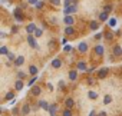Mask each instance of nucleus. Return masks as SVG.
I'll list each match as a JSON object with an SVG mask.
<instances>
[{"instance_id":"nucleus-23","label":"nucleus","mask_w":122,"mask_h":116,"mask_svg":"<svg viewBox=\"0 0 122 116\" xmlns=\"http://www.w3.org/2000/svg\"><path fill=\"white\" fill-rule=\"evenodd\" d=\"M111 102H112V97H111L109 95H106V96H105V99H103V103H105V105H109Z\"/></svg>"},{"instance_id":"nucleus-25","label":"nucleus","mask_w":122,"mask_h":116,"mask_svg":"<svg viewBox=\"0 0 122 116\" xmlns=\"http://www.w3.org/2000/svg\"><path fill=\"white\" fill-rule=\"evenodd\" d=\"M0 53H2V54H9L10 52L7 50V47H6V46H3L2 49H0Z\"/></svg>"},{"instance_id":"nucleus-12","label":"nucleus","mask_w":122,"mask_h":116,"mask_svg":"<svg viewBox=\"0 0 122 116\" xmlns=\"http://www.w3.org/2000/svg\"><path fill=\"white\" fill-rule=\"evenodd\" d=\"M23 62H25V57H23V56H19L17 59L15 60V65H16V66H22V65H23Z\"/></svg>"},{"instance_id":"nucleus-42","label":"nucleus","mask_w":122,"mask_h":116,"mask_svg":"<svg viewBox=\"0 0 122 116\" xmlns=\"http://www.w3.org/2000/svg\"><path fill=\"white\" fill-rule=\"evenodd\" d=\"M89 116H96V115H95L93 112H91V113H89Z\"/></svg>"},{"instance_id":"nucleus-10","label":"nucleus","mask_w":122,"mask_h":116,"mask_svg":"<svg viewBox=\"0 0 122 116\" xmlns=\"http://www.w3.org/2000/svg\"><path fill=\"white\" fill-rule=\"evenodd\" d=\"M52 66H53L55 69H57V68H60V66H62V60H60V59H55V60L52 62Z\"/></svg>"},{"instance_id":"nucleus-13","label":"nucleus","mask_w":122,"mask_h":116,"mask_svg":"<svg viewBox=\"0 0 122 116\" xmlns=\"http://www.w3.org/2000/svg\"><path fill=\"white\" fill-rule=\"evenodd\" d=\"M106 73H108V69H106V68H102V69L99 70V73H98V76H99V77L102 79V77H105V76H106Z\"/></svg>"},{"instance_id":"nucleus-21","label":"nucleus","mask_w":122,"mask_h":116,"mask_svg":"<svg viewBox=\"0 0 122 116\" xmlns=\"http://www.w3.org/2000/svg\"><path fill=\"white\" fill-rule=\"evenodd\" d=\"M99 19H101V20H103V22H105V20H106V19H108V13H106V12H102V13H101V14H99Z\"/></svg>"},{"instance_id":"nucleus-6","label":"nucleus","mask_w":122,"mask_h":116,"mask_svg":"<svg viewBox=\"0 0 122 116\" xmlns=\"http://www.w3.org/2000/svg\"><path fill=\"white\" fill-rule=\"evenodd\" d=\"M112 53H113L115 56H121V54H122V49H121V46H115V47L112 49Z\"/></svg>"},{"instance_id":"nucleus-18","label":"nucleus","mask_w":122,"mask_h":116,"mask_svg":"<svg viewBox=\"0 0 122 116\" xmlns=\"http://www.w3.org/2000/svg\"><path fill=\"white\" fill-rule=\"evenodd\" d=\"M15 87H16V90H22L23 89V82L19 79L17 82H16V85H15Z\"/></svg>"},{"instance_id":"nucleus-2","label":"nucleus","mask_w":122,"mask_h":116,"mask_svg":"<svg viewBox=\"0 0 122 116\" xmlns=\"http://www.w3.org/2000/svg\"><path fill=\"white\" fill-rule=\"evenodd\" d=\"M26 30H27V33H29V34H32V33H35V32L37 30V27H36V24H35V23H30V24H27Z\"/></svg>"},{"instance_id":"nucleus-9","label":"nucleus","mask_w":122,"mask_h":116,"mask_svg":"<svg viewBox=\"0 0 122 116\" xmlns=\"http://www.w3.org/2000/svg\"><path fill=\"white\" fill-rule=\"evenodd\" d=\"M56 110H57V105H50V109H49L50 116H56Z\"/></svg>"},{"instance_id":"nucleus-37","label":"nucleus","mask_w":122,"mask_h":116,"mask_svg":"<svg viewBox=\"0 0 122 116\" xmlns=\"http://www.w3.org/2000/svg\"><path fill=\"white\" fill-rule=\"evenodd\" d=\"M17 76H19V79H25V76H26V75H25L23 72H19V73H17Z\"/></svg>"},{"instance_id":"nucleus-34","label":"nucleus","mask_w":122,"mask_h":116,"mask_svg":"<svg viewBox=\"0 0 122 116\" xmlns=\"http://www.w3.org/2000/svg\"><path fill=\"white\" fill-rule=\"evenodd\" d=\"M63 50H65V52H71V50H72V46H71V44H66V46L63 47Z\"/></svg>"},{"instance_id":"nucleus-19","label":"nucleus","mask_w":122,"mask_h":116,"mask_svg":"<svg viewBox=\"0 0 122 116\" xmlns=\"http://www.w3.org/2000/svg\"><path fill=\"white\" fill-rule=\"evenodd\" d=\"M76 76H78L76 70H72V72H69V79H71V80H75V79H76Z\"/></svg>"},{"instance_id":"nucleus-30","label":"nucleus","mask_w":122,"mask_h":116,"mask_svg":"<svg viewBox=\"0 0 122 116\" xmlns=\"http://www.w3.org/2000/svg\"><path fill=\"white\" fill-rule=\"evenodd\" d=\"M36 80H37V77H36V76H35V77H32V79H30V82H29V86H33Z\"/></svg>"},{"instance_id":"nucleus-36","label":"nucleus","mask_w":122,"mask_h":116,"mask_svg":"<svg viewBox=\"0 0 122 116\" xmlns=\"http://www.w3.org/2000/svg\"><path fill=\"white\" fill-rule=\"evenodd\" d=\"M111 10H112V7H111V6H105V7H103V12H106V13H109Z\"/></svg>"},{"instance_id":"nucleus-22","label":"nucleus","mask_w":122,"mask_h":116,"mask_svg":"<svg viewBox=\"0 0 122 116\" xmlns=\"http://www.w3.org/2000/svg\"><path fill=\"white\" fill-rule=\"evenodd\" d=\"M88 96H89V99H96V97H98V93H96V92H92V90H91V92L88 93Z\"/></svg>"},{"instance_id":"nucleus-4","label":"nucleus","mask_w":122,"mask_h":116,"mask_svg":"<svg viewBox=\"0 0 122 116\" xmlns=\"http://www.w3.org/2000/svg\"><path fill=\"white\" fill-rule=\"evenodd\" d=\"M95 53H96V54H99V56H102V54L105 53V47H103L102 44H98V46L95 47Z\"/></svg>"},{"instance_id":"nucleus-20","label":"nucleus","mask_w":122,"mask_h":116,"mask_svg":"<svg viewBox=\"0 0 122 116\" xmlns=\"http://www.w3.org/2000/svg\"><path fill=\"white\" fill-rule=\"evenodd\" d=\"M78 69H81V70H88L85 62H79V63H78Z\"/></svg>"},{"instance_id":"nucleus-33","label":"nucleus","mask_w":122,"mask_h":116,"mask_svg":"<svg viewBox=\"0 0 122 116\" xmlns=\"http://www.w3.org/2000/svg\"><path fill=\"white\" fill-rule=\"evenodd\" d=\"M105 37H106V39H108V40H111V39H112V37H113V34H112V33H111V32H108V33H106V34H105Z\"/></svg>"},{"instance_id":"nucleus-38","label":"nucleus","mask_w":122,"mask_h":116,"mask_svg":"<svg viewBox=\"0 0 122 116\" xmlns=\"http://www.w3.org/2000/svg\"><path fill=\"white\" fill-rule=\"evenodd\" d=\"M37 2L39 0H27V3H30V5H37Z\"/></svg>"},{"instance_id":"nucleus-8","label":"nucleus","mask_w":122,"mask_h":116,"mask_svg":"<svg viewBox=\"0 0 122 116\" xmlns=\"http://www.w3.org/2000/svg\"><path fill=\"white\" fill-rule=\"evenodd\" d=\"M65 23H66L68 26H72V24L75 23V20H73L72 16H65Z\"/></svg>"},{"instance_id":"nucleus-3","label":"nucleus","mask_w":122,"mask_h":116,"mask_svg":"<svg viewBox=\"0 0 122 116\" xmlns=\"http://www.w3.org/2000/svg\"><path fill=\"white\" fill-rule=\"evenodd\" d=\"M27 42H29V44H30L33 49H37V43H36V40H35V37H33V36H30V34H29V36H27Z\"/></svg>"},{"instance_id":"nucleus-32","label":"nucleus","mask_w":122,"mask_h":116,"mask_svg":"<svg viewBox=\"0 0 122 116\" xmlns=\"http://www.w3.org/2000/svg\"><path fill=\"white\" fill-rule=\"evenodd\" d=\"M35 34H36V37H40V36H42V29H37V30L35 32Z\"/></svg>"},{"instance_id":"nucleus-41","label":"nucleus","mask_w":122,"mask_h":116,"mask_svg":"<svg viewBox=\"0 0 122 116\" xmlns=\"http://www.w3.org/2000/svg\"><path fill=\"white\" fill-rule=\"evenodd\" d=\"M98 116H106V113H105V112H101V113H99Z\"/></svg>"},{"instance_id":"nucleus-14","label":"nucleus","mask_w":122,"mask_h":116,"mask_svg":"<svg viewBox=\"0 0 122 116\" xmlns=\"http://www.w3.org/2000/svg\"><path fill=\"white\" fill-rule=\"evenodd\" d=\"M65 105H66V107H68V109H71V107L75 105V102H73V99H71V97H69V99H66V100H65Z\"/></svg>"},{"instance_id":"nucleus-26","label":"nucleus","mask_w":122,"mask_h":116,"mask_svg":"<svg viewBox=\"0 0 122 116\" xmlns=\"http://www.w3.org/2000/svg\"><path fill=\"white\" fill-rule=\"evenodd\" d=\"M98 27H99V24H98V22H92V23H91V29H92V30H96Z\"/></svg>"},{"instance_id":"nucleus-24","label":"nucleus","mask_w":122,"mask_h":116,"mask_svg":"<svg viewBox=\"0 0 122 116\" xmlns=\"http://www.w3.org/2000/svg\"><path fill=\"white\" fill-rule=\"evenodd\" d=\"M29 72H30L32 75H36V73H37V68H36V66H30V68H29Z\"/></svg>"},{"instance_id":"nucleus-15","label":"nucleus","mask_w":122,"mask_h":116,"mask_svg":"<svg viewBox=\"0 0 122 116\" xmlns=\"http://www.w3.org/2000/svg\"><path fill=\"white\" fill-rule=\"evenodd\" d=\"M22 113H23V115H29V113H30V106H29V105H23Z\"/></svg>"},{"instance_id":"nucleus-28","label":"nucleus","mask_w":122,"mask_h":116,"mask_svg":"<svg viewBox=\"0 0 122 116\" xmlns=\"http://www.w3.org/2000/svg\"><path fill=\"white\" fill-rule=\"evenodd\" d=\"M109 26H111V27H115V26H116V19H111V20H109Z\"/></svg>"},{"instance_id":"nucleus-17","label":"nucleus","mask_w":122,"mask_h":116,"mask_svg":"<svg viewBox=\"0 0 122 116\" xmlns=\"http://www.w3.org/2000/svg\"><path fill=\"white\" fill-rule=\"evenodd\" d=\"M65 33H66L68 36H71V34H73V33H75V30H73V27H72V26H68V27L65 29Z\"/></svg>"},{"instance_id":"nucleus-11","label":"nucleus","mask_w":122,"mask_h":116,"mask_svg":"<svg viewBox=\"0 0 122 116\" xmlns=\"http://www.w3.org/2000/svg\"><path fill=\"white\" fill-rule=\"evenodd\" d=\"M15 17H16V20H19V22L23 20V16L20 14V9H16V10H15Z\"/></svg>"},{"instance_id":"nucleus-27","label":"nucleus","mask_w":122,"mask_h":116,"mask_svg":"<svg viewBox=\"0 0 122 116\" xmlns=\"http://www.w3.org/2000/svg\"><path fill=\"white\" fill-rule=\"evenodd\" d=\"M13 97H15V93H12V92H9V93L5 96V99H6V100H10V99H13Z\"/></svg>"},{"instance_id":"nucleus-31","label":"nucleus","mask_w":122,"mask_h":116,"mask_svg":"<svg viewBox=\"0 0 122 116\" xmlns=\"http://www.w3.org/2000/svg\"><path fill=\"white\" fill-rule=\"evenodd\" d=\"M50 3L55 5V6H59L60 5V0H50Z\"/></svg>"},{"instance_id":"nucleus-40","label":"nucleus","mask_w":122,"mask_h":116,"mask_svg":"<svg viewBox=\"0 0 122 116\" xmlns=\"http://www.w3.org/2000/svg\"><path fill=\"white\" fill-rule=\"evenodd\" d=\"M86 72H88V73H92V72H95V68H93V66H92V68H89V69H88V70H86Z\"/></svg>"},{"instance_id":"nucleus-5","label":"nucleus","mask_w":122,"mask_h":116,"mask_svg":"<svg viewBox=\"0 0 122 116\" xmlns=\"http://www.w3.org/2000/svg\"><path fill=\"white\" fill-rule=\"evenodd\" d=\"M78 50H79V52H82V53H85V52L88 50V44H86V43H83V42H82V43H79Z\"/></svg>"},{"instance_id":"nucleus-7","label":"nucleus","mask_w":122,"mask_h":116,"mask_svg":"<svg viewBox=\"0 0 122 116\" xmlns=\"http://www.w3.org/2000/svg\"><path fill=\"white\" fill-rule=\"evenodd\" d=\"M39 105H40V107H42V109H45V110H49V109H50V105H49L46 100H40V102H39Z\"/></svg>"},{"instance_id":"nucleus-39","label":"nucleus","mask_w":122,"mask_h":116,"mask_svg":"<svg viewBox=\"0 0 122 116\" xmlns=\"http://www.w3.org/2000/svg\"><path fill=\"white\" fill-rule=\"evenodd\" d=\"M36 7H37V9H42V7H43V2H37Z\"/></svg>"},{"instance_id":"nucleus-16","label":"nucleus","mask_w":122,"mask_h":116,"mask_svg":"<svg viewBox=\"0 0 122 116\" xmlns=\"http://www.w3.org/2000/svg\"><path fill=\"white\" fill-rule=\"evenodd\" d=\"M40 92H42V89H40L39 86H33V87H32V93H33V95L37 96V95H40Z\"/></svg>"},{"instance_id":"nucleus-29","label":"nucleus","mask_w":122,"mask_h":116,"mask_svg":"<svg viewBox=\"0 0 122 116\" xmlns=\"http://www.w3.org/2000/svg\"><path fill=\"white\" fill-rule=\"evenodd\" d=\"M7 57H9V60H16V59H17V57H16L13 53H9V54H7Z\"/></svg>"},{"instance_id":"nucleus-35","label":"nucleus","mask_w":122,"mask_h":116,"mask_svg":"<svg viewBox=\"0 0 122 116\" xmlns=\"http://www.w3.org/2000/svg\"><path fill=\"white\" fill-rule=\"evenodd\" d=\"M63 116H72V112H71L69 109H66V110L63 112Z\"/></svg>"},{"instance_id":"nucleus-1","label":"nucleus","mask_w":122,"mask_h":116,"mask_svg":"<svg viewBox=\"0 0 122 116\" xmlns=\"http://www.w3.org/2000/svg\"><path fill=\"white\" fill-rule=\"evenodd\" d=\"M76 10H78V7H76V5H71L69 7H66V9H65V13H66V16H69L71 13H75Z\"/></svg>"}]
</instances>
